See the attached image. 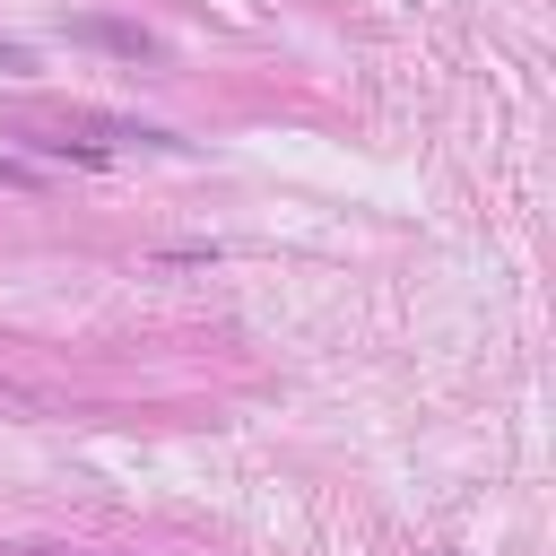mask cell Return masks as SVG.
<instances>
[{
  "mask_svg": "<svg viewBox=\"0 0 556 556\" xmlns=\"http://www.w3.org/2000/svg\"><path fill=\"white\" fill-rule=\"evenodd\" d=\"M61 35H70V43H96V52H113V61H148V70L165 61V43H156L148 26H130V17H70Z\"/></svg>",
  "mask_w": 556,
  "mask_h": 556,
  "instance_id": "6da1fadb",
  "label": "cell"
},
{
  "mask_svg": "<svg viewBox=\"0 0 556 556\" xmlns=\"http://www.w3.org/2000/svg\"><path fill=\"white\" fill-rule=\"evenodd\" d=\"M17 148H35V156H70V165H113V148H96V139H52V130H17Z\"/></svg>",
  "mask_w": 556,
  "mask_h": 556,
  "instance_id": "7a4b0ae2",
  "label": "cell"
},
{
  "mask_svg": "<svg viewBox=\"0 0 556 556\" xmlns=\"http://www.w3.org/2000/svg\"><path fill=\"white\" fill-rule=\"evenodd\" d=\"M0 78H35V52L26 43H0Z\"/></svg>",
  "mask_w": 556,
  "mask_h": 556,
  "instance_id": "3957f363",
  "label": "cell"
},
{
  "mask_svg": "<svg viewBox=\"0 0 556 556\" xmlns=\"http://www.w3.org/2000/svg\"><path fill=\"white\" fill-rule=\"evenodd\" d=\"M0 182H9V191H35V165H26V156H0Z\"/></svg>",
  "mask_w": 556,
  "mask_h": 556,
  "instance_id": "277c9868",
  "label": "cell"
}]
</instances>
